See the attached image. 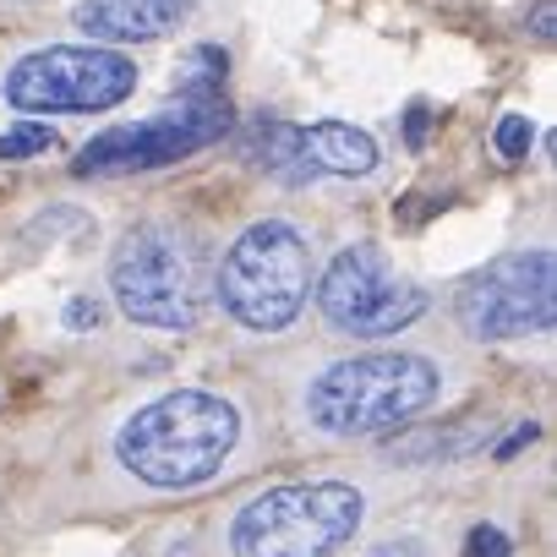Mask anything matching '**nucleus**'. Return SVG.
Masks as SVG:
<instances>
[{"mask_svg": "<svg viewBox=\"0 0 557 557\" xmlns=\"http://www.w3.org/2000/svg\"><path fill=\"white\" fill-rule=\"evenodd\" d=\"M318 307L339 334L388 339V334H405L426 312V290H416L410 278H399L394 262L372 240H356L329 262L323 285H318Z\"/></svg>", "mask_w": 557, "mask_h": 557, "instance_id": "obj_8", "label": "nucleus"}, {"mask_svg": "<svg viewBox=\"0 0 557 557\" xmlns=\"http://www.w3.org/2000/svg\"><path fill=\"white\" fill-rule=\"evenodd\" d=\"M137 66L121 50H83V45H55L39 55H23L7 72V104L28 115H66V110H115L132 99Z\"/></svg>", "mask_w": 557, "mask_h": 557, "instance_id": "obj_7", "label": "nucleus"}, {"mask_svg": "<svg viewBox=\"0 0 557 557\" xmlns=\"http://www.w3.org/2000/svg\"><path fill=\"white\" fill-rule=\"evenodd\" d=\"M110 290L132 323L191 329L202 318L208 268L191 235L170 224H137L110 257Z\"/></svg>", "mask_w": 557, "mask_h": 557, "instance_id": "obj_4", "label": "nucleus"}, {"mask_svg": "<svg viewBox=\"0 0 557 557\" xmlns=\"http://www.w3.org/2000/svg\"><path fill=\"white\" fill-rule=\"evenodd\" d=\"M230 132V104L219 99H181V110H159L148 121L132 126H110L99 132L83 153H77V175H132V170H164L208 143H219Z\"/></svg>", "mask_w": 557, "mask_h": 557, "instance_id": "obj_9", "label": "nucleus"}, {"mask_svg": "<svg viewBox=\"0 0 557 557\" xmlns=\"http://www.w3.org/2000/svg\"><path fill=\"white\" fill-rule=\"evenodd\" d=\"M55 148V132L39 126V121H17L0 132V159H34V153H50Z\"/></svg>", "mask_w": 557, "mask_h": 557, "instance_id": "obj_12", "label": "nucleus"}, {"mask_svg": "<svg viewBox=\"0 0 557 557\" xmlns=\"http://www.w3.org/2000/svg\"><path fill=\"white\" fill-rule=\"evenodd\" d=\"M426 132H432V110H426V104H410V110H405V148L421 153V148H426Z\"/></svg>", "mask_w": 557, "mask_h": 557, "instance_id": "obj_15", "label": "nucleus"}, {"mask_svg": "<svg viewBox=\"0 0 557 557\" xmlns=\"http://www.w3.org/2000/svg\"><path fill=\"white\" fill-rule=\"evenodd\" d=\"M367 497L350 481H296L251 497L230 524L235 557H334L356 541Z\"/></svg>", "mask_w": 557, "mask_h": 557, "instance_id": "obj_3", "label": "nucleus"}, {"mask_svg": "<svg viewBox=\"0 0 557 557\" xmlns=\"http://www.w3.org/2000/svg\"><path fill=\"white\" fill-rule=\"evenodd\" d=\"M459 329L470 339H530L557 318V257L546 246L503 251L459 290Z\"/></svg>", "mask_w": 557, "mask_h": 557, "instance_id": "obj_6", "label": "nucleus"}, {"mask_svg": "<svg viewBox=\"0 0 557 557\" xmlns=\"http://www.w3.org/2000/svg\"><path fill=\"white\" fill-rule=\"evenodd\" d=\"M524 443H535V421H524V426H519V432H513V437H508V443L497 448V459H513V454H519Z\"/></svg>", "mask_w": 557, "mask_h": 557, "instance_id": "obj_19", "label": "nucleus"}, {"mask_svg": "<svg viewBox=\"0 0 557 557\" xmlns=\"http://www.w3.org/2000/svg\"><path fill=\"white\" fill-rule=\"evenodd\" d=\"M443 377L426 356L383 350V356H350L323 367L307 383V421L329 437H377L388 426H405L437 399Z\"/></svg>", "mask_w": 557, "mask_h": 557, "instance_id": "obj_2", "label": "nucleus"}, {"mask_svg": "<svg viewBox=\"0 0 557 557\" xmlns=\"http://www.w3.org/2000/svg\"><path fill=\"white\" fill-rule=\"evenodd\" d=\"M197 0H77L72 23L104 45H148L175 34L191 17Z\"/></svg>", "mask_w": 557, "mask_h": 557, "instance_id": "obj_10", "label": "nucleus"}, {"mask_svg": "<svg viewBox=\"0 0 557 557\" xmlns=\"http://www.w3.org/2000/svg\"><path fill=\"white\" fill-rule=\"evenodd\" d=\"M361 557H432V546H426L421 535H399V541H377V546L361 552Z\"/></svg>", "mask_w": 557, "mask_h": 557, "instance_id": "obj_16", "label": "nucleus"}, {"mask_svg": "<svg viewBox=\"0 0 557 557\" xmlns=\"http://www.w3.org/2000/svg\"><path fill=\"white\" fill-rule=\"evenodd\" d=\"M235 443H240V416L230 399L202 388H175L143 405L115 432V459L159 492H186L213 481L235 454Z\"/></svg>", "mask_w": 557, "mask_h": 557, "instance_id": "obj_1", "label": "nucleus"}, {"mask_svg": "<svg viewBox=\"0 0 557 557\" xmlns=\"http://www.w3.org/2000/svg\"><path fill=\"white\" fill-rule=\"evenodd\" d=\"M296 153L307 159L312 175H367V170H377V143L361 126H345V121L296 126Z\"/></svg>", "mask_w": 557, "mask_h": 557, "instance_id": "obj_11", "label": "nucleus"}, {"mask_svg": "<svg viewBox=\"0 0 557 557\" xmlns=\"http://www.w3.org/2000/svg\"><path fill=\"white\" fill-rule=\"evenodd\" d=\"M552 23H557V7H552V0H541V7L530 12V34L535 39H552Z\"/></svg>", "mask_w": 557, "mask_h": 557, "instance_id": "obj_18", "label": "nucleus"}, {"mask_svg": "<svg viewBox=\"0 0 557 557\" xmlns=\"http://www.w3.org/2000/svg\"><path fill=\"white\" fill-rule=\"evenodd\" d=\"M492 143H497V153H503V159H524V153H530V143H535L530 115H503V121H497V132H492Z\"/></svg>", "mask_w": 557, "mask_h": 557, "instance_id": "obj_13", "label": "nucleus"}, {"mask_svg": "<svg viewBox=\"0 0 557 557\" xmlns=\"http://www.w3.org/2000/svg\"><path fill=\"white\" fill-rule=\"evenodd\" d=\"M99 323H104V307H99V301L83 296V301L66 307V329H99Z\"/></svg>", "mask_w": 557, "mask_h": 557, "instance_id": "obj_17", "label": "nucleus"}, {"mask_svg": "<svg viewBox=\"0 0 557 557\" xmlns=\"http://www.w3.org/2000/svg\"><path fill=\"white\" fill-rule=\"evenodd\" d=\"M465 557H508V535L497 524H475L465 535Z\"/></svg>", "mask_w": 557, "mask_h": 557, "instance_id": "obj_14", "label": "nucleus"}, {"mask_svg": "<svg viewBox=\"0 0 557 557\" xmlns=\"http://www.w3.org/2000/svg\"><path fill=\"white\" fill-rule=\"evenodd\" d=\"M312 296V251L290 224H251L219 262V301L235 323L273 334L290 329Z\"/></svg>", "mask_w": 557, "mask_h": 557, "instance_id": "obj_5", "label": "nucleus"}]
</instances>
